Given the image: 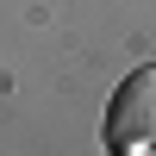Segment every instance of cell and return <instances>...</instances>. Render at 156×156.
Segmentation results:
<instances>
[{
	"label": "cell",
	"instance_id": "cell-1",
	"mask_svg": "<svg viewBox=\"0 0 156 156\" xmlns=\"http://www.w3.org/2000/svg\"><path fill=\"white\" fill-rule=\"evenodd\" d=\"M106 144H119V150L156 144V69L125 75L119 94L106 100Z\"/></svg>",
	"mask_w": 156,
	"mask_h": 156
}]
</instances>
